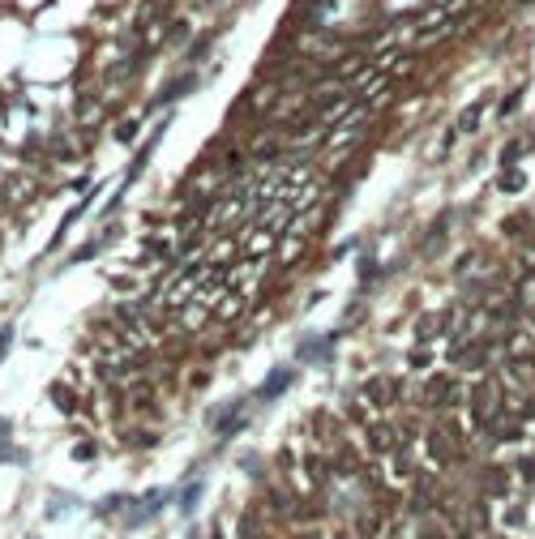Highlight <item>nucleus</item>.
<instances>
[{"label":"nucleus","mask_w":535,"mask_h":539,"mask_svg":"<svg viewBox=\"0 0 535 539\" xmlns=\"http://www.w3.org/2000/svg\"><path fill=\"white\" fill-rule=\"evenodd\" d=\"M189 90H193V77H176V81H171V86H167V90H163L150 107H167L171 99H180V94H189Z\"/></svg>","instance_id":"obj_6"},{"label":"nucleus","mask_w":535,"mask_h":539,"mask_svg":"<svg viewBox=\"0 0 535 539\" xmlns=\"http://www.w3.org/2000/svg\"><path fill=\"white\" fill-rule=\"evenodd\" d=\"M364 394H369V398H377V403H390V398L399 394V386H394V381H381V377H373V381L364 386Z\"/></svg>","instance_id":"obj_10"},{"label":"nucleus","mask_w":535,"mask_h":539,"mask_svg":"<svg viewBox=\"0 0 535 539\" xmlns=\"http://www.w3.org/2000/svg\"><path fill=\"white\" fill-rule=\"evenodd\" d=\"M519 99H523V90H510V94H506V103H501V116H510V111L519 107Z\"/></svg>","instance_id":"obj_19"},{"label":"nucleus","mask_w":535,"mask_h":539,"mask_svg":"<svg viewBox=\"0 0 535 539\" xmlns=\"http://www.w3.org/2000/svg\"><path fill=\"white\" fill-rule=\"evenodd\" d=\"M433 458H437V463H446V458H450V450H446V437H441V433H433Z\"/></svg>","instance_id":"obj_18"},{"label":"nucleus","mask_w":535,"mask_h":539,"mask_svg":"<svg viewBox=\"0 0 535 539\" xmlns=\"http://www.w3.org/2000/svg\"><path fill=\"white\" fill-rule=\"evenodd\" d=\"M369 441H373L377 454H386V450H394V428L390 424H369Z\"/></svg>","instance_id":"obj_4"},{"label":"nucleus","mask_w":535,"mask_h":539,"mask_svg":"<svg viewBox=\"0 0 535 539\" xmlns=\"http://www.w3.org/2000/svg\"><path fill=\"white\" fill-rule=\"evenodd\" d=\"M13 343H17V330H13V326H4V330H0V360L9 356V347H13Z\"/></svg>","instance_id":"obj_17"},{"label":"nucleus","mask_w":535,"mask_h":539,"mask_svg":"<svg viewBox=\"0 0 535 539\" xmlns=\"http://www.w3.org/2000/svg\"><path fill=\"white\" fill-rule=\"evenodd\" d=\"M137 129H141V120H124V124L116 129V141H124V146H129V141L137 137Z\"/></svg>","instance_id":"obj_15"},{"label":"nucleus","mask_w":535,"mask_h":539,"mask_svg":"<svg viewBox=\"0 0 535 539\" xmlns=\"http://www.w3.org/2000/svg\"><path fill=\"white\" fill-rule=\"evenodd\" d=\"M519 471H523V480H527V484H535V458H523V467H519Z\"/></svg>","instance_id":"obj_20"},{"label":"nucleus","mask_w":535,"mask_h":539,"mask_svg":"<svg viewBox=\"0 0 535 539\" xmlns=\"http://www.w3.org/2000/svg\"><path fill=\"white\" fill-rule=\"evenodd\" d=\"M296 377H300L296 368L279 364V368L270 373V381H266V386H257V394H253V398H257V403H274V398H279L283 390H291V386H296Z\"/></svg>","instance_id":"obj_3"},{"label":"nucleus","mask_w":535,"mask_h":539,"mask_svg":"<svg viewBox=\"0 0 535 539\" xmlns=\"http://www.w3.org/2000/svg\"><path fill=\"white\" fill-rule=\"evenodd\" d=\"M484 107H489V99H480V103H471V107H467V111L459 116V129H454V133H471V129L480 124V116H484Z\"/></svg>","instance_id":"obj_8"},{"label":"nucleus","mask_w":535,"mask_h":539,"mask_svg":"<svg viewBox=\"0 0 535 539\" xmlns=\"http://www.w3.org/2000/svg\"><path fill=\"white\" fill-rule=\"evenodd\" d=\"M150 253H154V257H167V240H150Z\"/></svg>","instance_id":"obj_21"},{"label":"nucleus","mask_w":535,"mask_h":539,"mask_svg":"<svg viewBox=\"0 0 535 539\" xmlns=\"http://www.w3.org/2000/svg\"><path fill=\"white\" fill-rule=\"evenodd\" d=\"M429 364V351H411V368H424Z\"/></svg>","instance_id":"obj_22"},{"label":"nucleus","mask_w":535,"mask_h":539,"mask_svg":"<svg viewBox=\"0 0 535 539\" xmlns=\"http://www.w3.org/2000/svg\"><path fill=\"white\" fill-rule=\"evenodd\" d=\"M129 505H133V497H124V493H111V497H103V501L94 505V514H99V518H111L116 510H129Z\"/></svg>","instance_id":"obj_7"},{"label":"nucleus","mask_w":535,"mask_h":539,"mask_svg":"<svg viewBox=\"0 0 535 539\" xmlns=\"http://www.w3.org/2000/svg\"><path fill=\"white\" fill-rule=\"evenodd\" d=\"M523 184H527V176H523L519 167H506V176H497V188H501V193H519Z\"/></svg>","instance_id":"obj_11"},{"label":"nucleus","mask_w":535,"mask_h":539,"mask_svg":"<svg viewBox=\"0 0 535 539\" xmlns=\"http://www.w3.org/2000/svg\"><path fill=\"white\" fill-rule=\"evenodd\" d=\"M163 505H167V493H163V488H159V493H150V497H141V501H133V505H129L133 514L124 518V527H129V531L146 527L150 518H159V510H163Z\"/></svg>","instance_id":"obj_2"},{"label":"nucleus","mask_w":535,"mask_h":539,"mask_svg":"<svg viewBox=\"0 0 535 539\" xmlns=\"http://www.w3.org/2000/svg\"><path fill=\"white\" fill-rule=\"evenodd\" d=\"M9 433H13V424H9V420L0 415V437H9Z\"/></svg>","instance_id":"obj_23"},{"label":"nucleus","mask_w":535,"mask_h":539,"mask_svg":"<svg viewBox=\"0 0 535 539\" xmlns=\"http://www.w3.org/2000/svg\"><path fill=\"white\" fill-rule=\"evenodd\" d=\"M210 539H223V531H219V527H214V531H210Z\"/></svg>","instance_id":"obj_24"},{"label":"nucleus","mask_w":535,"mask_h":539,"mask_svg":"<svg viewBox=\"0 0 535 539\" xmlns=\"http://www.w3.org/2000/svg\"><path fill=\"white\" fill-rule=\"evenodd\" d=\"M446 227H450V214H441V218L433 223V231H429V244H420V253H424V257H433V253L441 248V236H446Z\"/></svg>","instance_id":"obj_9"},{"label":"nucleus","mask_w":535,"mask_h":539,"mask_svg":"<svg viewBox=\"0 0 535 539\" xmlns=\"http://www.w3.org/2000/svg\"><path fill=\"white\" fill-rule=\"evenodd\" d=\"M420 539H441V535H437V531H429V535H420Z\"/></svg>","instance_id":"obj_25"},{"label":"nucleus","mask_w":535,"mask_h":539,"mask_svg":"<svg viewBox=\"0 0 535 539\" xmlns=\"http://www.w3.org/2000/svg\"><path fill=\"white\" fill-rule=\"evenodd\" d=\"M523 150H531V141H527V137H519V141H510V146L501 150V163H506V167H514V158H519Z\"/></svg>","instance_id":"obj_13"},{"label":"nucleus","mask_w":535,"mask_h":539,"mask_svg":"<svg viewBox=\"0 0 535 539\" xmlns=\"http://www.w3.org/2000/svg\"><path fill=\"white\" fill-rule=\"evenodd\" d=\"M244 403H249V398H231V403H223V407H219V415L210 420V428L219 433V441L236 437V433L249 424V415H244Z\"/></svg>","instance_id":"obj_1"},{"label":"nucleus","mask_w":535,"mask_h":539,"mask_svg":"<svg viewBox=\"0 0 535 539\" xmlns=\"http://www.w3.org/2000/svg\"><path fill=\"white\" fill-rule=\"evenodd\" d=\"M47 394H51V403H56V407H60L64 415H73V411H77V398H73V394H69L64 386H51Z\"/></svg>","instance_id":"obj_12"},{"label":"nucleus","mask_w":535,"mask_h":539,"mask_svg":"<svg viewBox=\"0 0 535 539\" xmlns=\"http://www.w3.org/2000/svg\"><path fill=\"white\" fill-rule=\"evenodd\" d=\"M73 458H77V463H90V458H94V441H77V445H73Z\"/></svg>","instance_id":"obj_16"},{"label":"nucleus","mask_w":535,"mask_h":539,"mask_svg":"<svg viewBox=\"0 0 535 539\" xmlns=\"http://www.w3.org/2000/svg\"><path fill=\"white\" fill-rule=\"evenodd\" d=\"M484 480H489V493H493V497H506V493H510V484H506L510 475H506V471H489Z\"/></svg>","instance_id":"obj_14"},{"label":"nucleus","mask_w":535,"mask_h":539,"mask_svg":"<svg viewBox=\"0 0 535 539\" xmlns=\"http://www.w3.org/2000/svg\"><path fill=\"white\" fill-rule=\"evenodd\" d=\"M201 493H206V484H201V480H189V488L180 493V514H184V518H189V514H197Z\"/></svg>","instance_id":"obj_5"}]
</instances>
